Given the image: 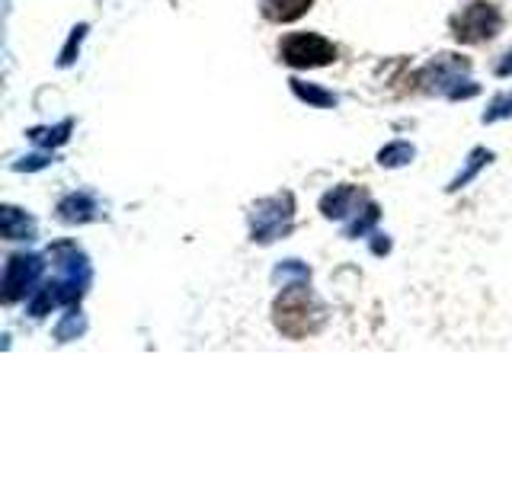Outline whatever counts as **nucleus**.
I'll return each mask as SVG.
<instances>
[{"label":"nucleus","mask_w":512,"mask_h":480,"mask_svg":"<svg viewBox=\"0 0 512 480\" xmlns=\"http://www.w3.org/2000/svg\"><path fill=\"white\" fill-rule=\"evenodd\" d=\"M48 260L55 263L58 276L42 282L36 292L29 295L26 311L36 320L48 317L55 308H74V304H80V298L90 292V282H93V266L87 260V253L80 250L74 240H58V244L48 247Z\"/></svg>","instance_id":"1"},{"label":"nucleus","mask_w":512,"mask_h":480,"mask_svg":"<svg viewBox=\"0 0 512 480\" xmlns=\"http://www.w3.org/2000/svg\"><path fill=\"white\" fill-rule=\"evenodd\" d=\"M327 311L317 301V295L308 288V282L282 285L279 298L272 301V324L288 340H308L320 327H324Z\"/></svg>","instance_id":"2"},{"label":"nucleus","mask_w":512,"mask_h":480,"mask_svg":"<svg viewBox=\"0 0 512 480\" xmlns=\"http://www.w3.org/2000/svg\"><path fill=\"white\" fill-rule=\"evenodd\" d=\"M250 221V240L253 244H276V240L292 234L295 224V196L288 189L272 192L266 199H256L247 212Z\"/></svg>","instance_id":"3"},{"label":"nucleus","mask_w":512,"mask_h":480,"mask_svg":"<svg viewBox=\"0 0 512 480\" xmlns=\"http://www.w3.org/2000/svg\"><path fill=\"white\" fill-rule=\"evenodd\" d=\"M448 29H452L455 42H461V45H480V42L496 39L503 32V13H500V7L477 0V4H471V7H464L461 13H455L452 20H448Z\"/></svg>","instance_id":"4"},{"label":"nucleus","mask_w":512,"mask_h":480,"mask_svg":"<svg viewBox=\"0 0 512 480\" xmlns=\"http://www.w3.org/2000/svg\"><path fill=\"white\" fill-rule=\"evenodd\" d=\"M279 58L288 68H327L336 58H340V48L330 39L317 36V32H292L279 42Z\"/></svg>","instance_id":"5"},{"label":"nucleus","mask_w":512,"mask_h":480,"mask_svg":"<svg viewBox=\"0 0 512 480\" xmlns=\"http://www.w3.org/2000/svg\"><path fill=\"white\" fill-rule=\"evenodd\" d=\"M45 276V256L39 253H13L7 256L4 266V282H0V301L16 304L29 298L42 285Z\"/></svg>","instance_id":"6"},{"label":"nucleus","mask_w":512,"mask_h":480,"mask_svg":"<svg viewBox=\"0 0 512 480\" xmlns=\"http://www.w3.org/2000/svg\"><path fill=\"white\" fill-rule=\"evenodd\" d=\"M468 71H471V61L464 58V55L442 52V55L432 58L429 64H423L420 74H416V84H423L426 93L448 96L464 77H468Z\"/></svg>","instance_id":"7"},{"label":"nucleus","mask_w":512,"mask_h":480,"mask_svg":"<svg viewBox=\"0 0 512 480\" xmlns=\"http://www.w3.org/2000/svg\"><path fill=\"white\" fill-rule=\"evenodd\" d=\"M368 202H372V199H368V192L362 186L340 183V186H333L330 192H324V199H320V215H324L327 221L356 218Z\"/></svg>","instance_id":"8"},{"label":"nucleus","mask_w":512,"mask_h":480,"mask_svg":"<svg viewBox=\"0 0 512 480\" xmlns=\"http://www.w3.org/2000/svg\"><path fill=\"white\" fill-rule=\"evenodd\" d=\"M55 215L64 224H90L96 218H103V208H100V202H96L93 192L77 189V192H68V196L58 202Z\"/></svg>","instance_id":"9"},{"label":"nucleus","mask_w":512,"mask_h":480,"mask_svg":"<svg viewBox=\"0 0 512 480\" xmlns=\"http://www.w3.org/2000/svg\"><path fill=\"white\" fill-rule=\"evenodd\" d=\"M0 234H4V240H36L39 224L23 208L4 205L0 208Z\"/></svg>","instance_id":"10"},{"label":"nucleus","mask_w":512,"mask_h":480,"mask_svg":"<svg viewBox=\"0 0 512 480\" xmlns=\"http://www.w3.org/2000/svg\"><path fill=\"white\" fill-rule=\"evenodd\" d=\"M314 7V0H260V13L269 23H295Z\"/></svg>","instance_id":"11"},{"label":"nucleus","mask_w":512,"mask_h":480,"mask_svg":"<svg viewBox=\"0 0 512 480\" xmlns=\"http://www.w3.org/2000/svg\"><path fill=\"white\" fill-rule=\"evenodd\" d=\"M288 84H292V93L301 103H308L314 109H336L340 106V96L327 87H320V84H308V80H301V77H292Z\"/></svg>","instance_id":"12"},{"label":"nucleus","mask_w":512,"mask_h":480,"mask_svg":"<svg viewBox=\"0 0 512 480\" xmlns=\"http://www.w3.org/2000/svg\"><path fill=\"white\" fill-rule=\"evenodd\" d=\"M71 132H74V119H61L58 125L29 128L26 135H29V141H32V144H39V148H45V151H55V148H61V144H68Z\"/></svg>","instance_id":"13"},{"label":"nucleus","mask_w":512,"mask_h":480,"mask_svg":"<svg viewBox=\"0 0 512 480\" xmlns=\"http://www.w3.org/2000/svg\"><path fill=\"white\" fill-rule=\"evenodd\" d=\"M493 160V151H487V148H474L471 154H468V160H464V167L452 176V183H448L445 189L448 192H458V189H464V186H471L477 176H480V170H484L487 164Z\"/></svg>","instance_id":"14"},{"label":"nucleus","mask_w":512,"mask_h":480,"mask_svg":"<svg viewBox=\"0 0 512 480\" xmlns=\"http://www.w3.org/2000/svg\"><path fill=\"white\" fill-rule=\"evenodd\" d=\"M413 157H416V148L410 141H391V144H384V148L378 151V167L384 170H397V167H407L413 164Z\"/></svg>","instance_id":"15"},{"label":"nucleus","mask_w":512,"mask_h":480,"mask_svg":"<svg viewBox=\"0 0 512 480\" xmlns=\"http://www.w3.org/2000/svg\"><path fill=\"white\" fill-rule=\"evenodd\" d=\"M378 221H381V208H378L375 202H368V205L362 208V212H359V215L352 218V221L346 224V228H343V237H346V240L368 237V234L375 231V224H378Z\"/></svg>","instance_id":"16"},{"label":"nucleus","mask_w":512,"mask_h":480,"mask_svg":"<svg viewBox=\"0 0 512 480\" xmlns=\"http://www.w3.org/2000/svg\"><path fill=\"white\" fill-rule=\"evenodd\" d=\"M84 333H87V317L74 304V308H68V314H64L55 324V340L58 343H71V340H77V336H84Z\"/></svg>","instance_id":"17"},{"label":"nucleus","mask_w":512,"mask_h":480,"mask_svg":"<svg viewBox=\"0 0 512 480\" xmlns=\"http://www.w3.org/2000/svg\"><path fill=\"white\" fill-rule=\"evenodd\" d=\"M272 282L276 285H292V282H311V266L301 260H282L272 269Z\"/></svg>","instance_id":"18"},{"label":"nucleus","mask_w":512,"mask_h":480,"mask_svg":"<svg viewBox=\"0 0 512 480\" xmlns=\"http://www.w3.org/2000/svg\"><path fill=\"white\" fill-rule=\"evenodd\" d=\"M503 119H512V90H503V93H496L493 100L487 103L484 116H480V122H484V125L503 122Z\"/></svg>","instance_id":"19"},{"label":"nucleus","mask_w":512,"mask_h":480,"mask_svg":"<svg viewBox=\"0 0 512 480\" xmlns=\"http://www.w3.org/2000/svg\"><path fill=\"white\" fill-rule=\"evenodd\" d=\"M87 32H90V26H87V23H77V26L71 29L68 45H64V48H61V55H58V68H71V64L77 61V55H80V45H84Z\"/></svg>","instance_id":"20"},{"label":"nucleus","mask_w":512,"mask_h":480,"mask_svg":"<svg viewBox=\"0 0 512 480\" xmlns=\"http://www.w3.org/2000/svg\"><path fill=\"white\" fill-rule=\"evenodd\" d=\"M55 164V154L52 151H45V154H29V157H20L13 164L16 173H36V170H45V167H52Z\"/></svg>","instance_id":"21"},{"label":"nucleus","mask_w":512,"mask_h":480,"mask_svg":"<svg viewBox=\"0 0 512 480\" xmlns=\"http://www.w3.org/2000/svg\"><path fill=\"white\" fill-rule=\"evenodd\" d=\"M477 93H480V84H474V80L464 77L461 84L445 96V100H448V103H458V100H471V96H477Z\"/></svg>","instance_id":"22"},{"label":"nucleus","mask_w":512,"mask_h":480,"mask_svg":"<svg viewBox=\"0 0 512 480\" xmlns=\"http://www.w3.org/2000/svg\"><path fill=\"white\" fill-rule=\"evenodd\" d=\"M493 74L496 77H512V48H506V52L500 55V61L493 64Z\"/></svg>","instance_id":"23"},{"label":"nucleus","mask_w":512,"mask_h":480,"mask_svg":"<svg viewBox=\"0 0 512 480\" xmlns=\"http://www.w3.org/2000/svg\"><path fill=\"white\" fill-rule=\"evenodd\" d=\"M375 240H372V253L375 256H384V253H391V240H388V234H372Z\"/></svg>","instance_id":"24"}]
</instances>
